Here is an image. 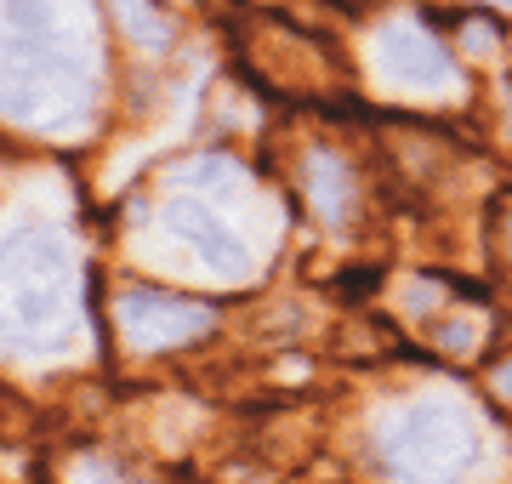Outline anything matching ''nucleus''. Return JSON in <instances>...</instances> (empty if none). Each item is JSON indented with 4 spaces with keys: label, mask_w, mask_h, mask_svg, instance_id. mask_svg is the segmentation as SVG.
Instances as JSON below:
<instances>
[{
    "label": "nucleus",
    "mask_w": 512,
    "mask_h": 484,
    "mask_svg": "<svg viewBox=\"0 0 512 484\" xmlns=\"http://www.w3.org/2000/svg\"><path fill=\"white\" fill-rule=\"evenodd\" d=\"M114 6V18H120V29H126L131 40H154V46H160L165 40V29H171V23H165V12H160V0H109Z\"/></svg>",
    "instance_id": "9"
},
{
    "label": "nucleus",
    "mask_w": 512,
    "mask_h": 484,
    "mask_svg": "<svg viewBox=\"0 0 512 484\" xmlns=\"http://www.w3.org/2000/svg\"><path fill=\"white\" fill-rule=\"evenodd\" d=\"M456 46L473 57V63H501V57H507V40H501L495 18L478 12V6H467V18L456 23Z\"/></svg>",
    "instance_id": "8"
},
{
    "label": "nucleus",
    "mask_w": 512,
    "mask_h": 484,
    "mask_svg": "<svg viewBox=\"0 0 512 484\" xmlns=\"http://www.w3.org/2000/svg\"><path fill=\"white\" fill-rule=\"evenodd\" d=\"M501 228H507V257H512V205H507V217H501Z\"/></svg>",
    "instance_id": "12"
},
{
    "label": "nucleus",
    "mask_w": 512,
    "mask_h": 484,
    "mask_svg": "<svg viewBox=\"0 0 512 484\" xmlns=\"http://www.w3.org/2000/svg\"><path fill=\"white\" fill-rule=\"evenodd\" d=\"M80 336V262L46 223L0 240V348L18 359H57Z\"/></svg>",
    "instance_id": "2"
},
{
    "label": "nucleus",
    "mask_w": 512,
    "mask_h": 484,
    "mask_svg": "<svg viewBox=\"0 0 512 484\" xmlns=\"http://www.w3.org/2000/svg\"><path fill=\"white\" fill-rule=\"evenodd\" d=\"M296 183H302V194H308L319 223H348L353 205H359V177H353V166L342 160V154H330V149L302 154Z\"/></svg>",
    "instance_id": "7"
},
{
    "label": "nucleus",
    "mask_w": 512,
    "mask_h": 484,
    "mask_svg": "<svg viewBox=\"0 0 512 484\" xmlns=\"http://www.w3.org/2000/svg\"><path fill=\"white\" fill-rule=\"evenodd\" d=\"M211 325V308L160 285H126L114 297V331L126 336L131 354H165V348H183Z\"/></svg>",
    "instance_id": "6"
},
{
    "label": "nucleus",
    "mask_w": 512,
    "mask_h": 484,
    "mask_svg": "<svg viewBox=\"0 0 512 484\" xmlns=\"http://www.w3.org/2000/svg\"><path fill=\"white\" fill-rule=\"evenodd\" d=\"M507 137H512V86H507Z\"/></svg>",
    "instance_id": "13"
},
{
    "label": "nucleus",
    "mask_w": 512,
    "mask_h": 484,
    "mask_svg": "<svg viewBox=\"0 0 512 484\" xmlns=\"http://www.w3.org/2000/svg\"><path fill=\"white\" fill-rule=\"evenodd\" d=\"M376 456L393 484H461L478 462V428L456 399H416L376 433Z\"/></svg>",
    "instance_id": "4"
},
{
    "label": "nucleus",
    "mask_w": 512,
    "mask_h": 484,
    "mask_svg": "<svg viewBox=\"0 0 512 484\" xmlns=\"http://www.w3.org/2000/svg\"><path fill=\"white\" fill-rule=\"evenodd\" d=\"M495 393H501V399H512V365H501V371H495Z\"/></svg>",
    "instance_id": "10"
},
{
    "label": "nucleus",
    "mask_w": 512,
    "mask_h": 484,
    "mask_svg": "<svg viewBox=\"0 0 512 484\" xmlns=\"http://www.w3.org/2000/svg\"><path fill=\"white\" fill-rule=\"evenodd\" d=\"M467 6H478V12H512V0H467Z\"/></svg>",
    "instance_id": "11"
},
{
    "label": "nucleus",
    "mask_w": 512,
    "mask_h": 484,
    "mask_svg": "<svg viewBox=\"0 0 512 484\" xmlns=\"http://www.w3.org/2000/svg\"><path fill=\"white\" fill-rule=\"evenodd\" d=\"M97 80L86 46L63 29L52 0H6L0 12V120L63 131L92 114Z\"/></svg>",
    "instance_id": "1"
},
{
    "label": "nucleus",
    "mask_w": 512,
    "mask_h": 484,
    "mask_svg": "<svg viewBox=\"0 0 512 484\" xmlns=\"http://www.w3.org/2000/svg\"><path fill=\"white\" fill-rule=\"evenodd\" d=\"M365 63L370 80L404 103H456L467 92L456 52L421 12H382L365 35Z\"/></svg>",
    "instance_id": "5"
},
{
    "label": "nucleus",
    "mask_w": 512,
    "mask_h": 484,
    "mask_svg": "<svg viewBox=\"0 0 512 484\" xmlns=\"http://www.w3.org/2000/svg\"><path fill=\"white\" fill-rule=\"evenodd\" d=\"M239 194H245V183H239L234 166L200 160V166L171 177V200L160 205V228L217 280H245L256 268L245 223L228 217V200H239Z\"/></svg>",
    "instance_id": "3"
}]
</instances>
